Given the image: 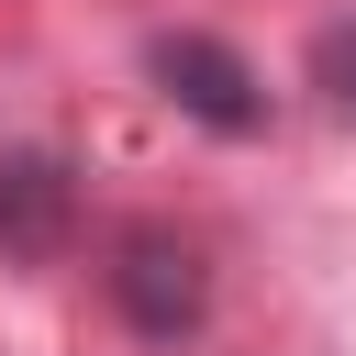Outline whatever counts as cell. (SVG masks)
<instances>
[{"label": "cell", "instance_id": "obj_1", "mask_svg": "<svg viewBox=\"0 0 356 356\" xmlns=\"http://www.w3.org/2000/svg\"><path fill=\"white\" fill-rule=\"evenodd\" d=\"M111 312H122L145 345L200 334V323H211V267H200V245H189L178 222H134V234L111 245Z\"/></svg>", "mask_w": 356, "mask_h": 356}, {"label": "cell", "instance_id": "obj_2", "mask_svg": "<svg viewBox=\"0 0 356 356\" xmlns=\"http://www.w3.org/2000/svg\"><path fill=\"white\" fill-rule=\"evenodd\" d=\"M145 78H156L200 134H267V78H256L222 33H156V44H145Z\"/></svg>", "mask_w": 356, "mask_h": 356}, {"label": "cell", "instance_id": "obj_3", "mask_svg": "<svg viewBox=\"0 0 356 356\" xmlns=\"http://www.w3.org/2000/svg\"><path fill=\"white\" fill-rule=\"evenodd\" d=\"M78 234V167L56 145H0V267H56Z\"/></svg>", "mask_w": 356, "mask_h": 356}, {"label": "cell", "instance_id": "obj_4", "mask_svg": "<svg viewBox=\"0 0 356 356\" xmlns=\"http://www.w3.org/2000/svg\"><path fill=\"white\" fill-rule=\"evenodd\" d=\"M312 89H323V100H334V111L356 122V11L312 33Z\"/></svg>", "mask_w": 356, "mask_h": 356}]
</instances>
